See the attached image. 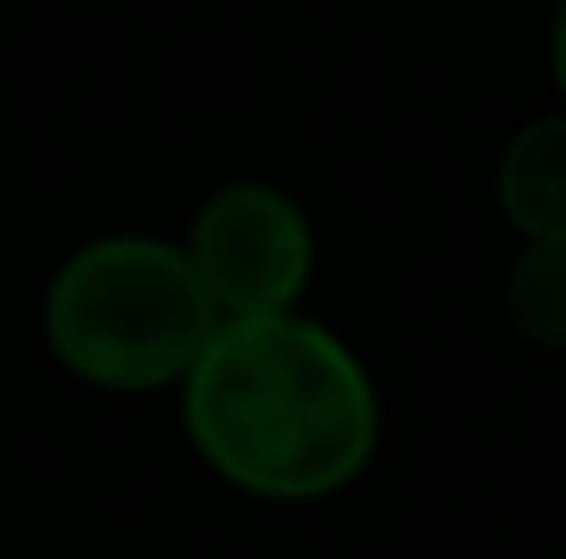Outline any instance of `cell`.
<instances>
[{"instance_id":"cell-1","label":"cell","mask_w":566,"mask_h":559,"mask_svg":"<svg viewBox=\"0 0 566 559\" xmlns=\"http://www.w3.org/2000/svg\"><path fill=\"white\" fill-rule=\"evenodd\" d=\"M191 447L258 500H323L376 454V389L349 342L303 316L218 323L185 369Z\"/></svg>"},{"instance_id":"cell-2","label":"cell","mask_w":566,"mask_h":559,"mask_svg":"<svg viewBox=\"0 0 566 559\" xmlns=\"http://www.w3.org/2000/svg\"><path fill=\"white\" fill-rule=\"evenodd\" d=\"M211 329H218L211 296L198 289L185 251L158 238H99L73 251L46 289L53 356L80 382L119 395L185 382Z\"/></svg>"},{"instance_id":"cell-3","label":"cell","mask_w":566,"mask_h":559,"mask_svg":"<svg viewBox=\"0 0 566 559\" xmlns=\"http://www.w3.org/2000/svg\"><path fill=\"white\" fill-rule=\"evenodd\" d=\"M310 224L296 198L277 184H224L198 204L185 264L211 296L218 323L244 316H290V303L310 283Z\"/></svg>"},{"instance_id":"cell-4","label":"cell","mask_w":566,"mask_h":559,"mask_svg":"<svg viewBox=\"0 0 566 559\" xmlns=\"http://www.w3.org/2000/svg\"><path fill=\"white\" fill-rule=\"evenodd\" d=\"M494 198H501L507 224L527 231L534 244L566 238V113L527 119L507 139L501 165H494Z\"/></svg>"},{"instance_id":"cell-5","label":"cell","mask_w":566,"mask_h":559,"mask_svg":"<svg viewBox=\"0 0 566 559\" xmlns=\"http://www.w3.org/2000/svg\"><path fill=\"white\" fill-rule=\"evenodd\" d=\"M507 316L527 342L566 349V238H541L521 251L507 277Z\"/></svg>"},{"instance_id":"cell-6","label":"cell","mask_w":566,"mask_h":559,"mask_svg":"<svg viewBox=\"0 0 566 559\" xmlns=\"http://www.w3.org/2000/svg\"><path fill=\"white\" fill-rule=\"evenodd\" d=\"M554 80L566 93V0H560V20H554Z\"/></svg>"}]
</instances>
